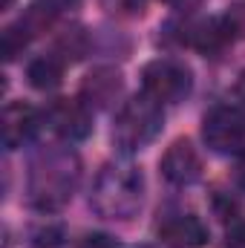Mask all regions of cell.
<instances>
[{
	"mask_svg": "<svg viewBox=\"0 0 245 248\" xmlns=\"http://www.w3.org/2000/svg\"><path fill=\"white\" fill-rule=\"evenodd\" d=\"M237 95H240V104H243V110H245V75L240 78V84H237Z\"/></svg>",
	"mask_w": 245,
	"mask_h": 248,
	"instance_id": "603a6c76",
	"label": "cell"
},
{
	"mask_svg": "<svg viewBox=\"0 0 245 248\" xmlns=\"http://www.w3.org/2000/svg\"><path fill=\"white\" fill-rule=\"evenodd\" d=\"M225 246L228 248H245V219L234 222L225 234Z\"/></svg>",
	"mask_w": 245,
	"mask_h": 248,
	"instance_id": "d6986e66",
	"label": "cell"
},
{
	"mask_svg": "<svg viewBox=\"0 0 245 248\" xmlns=\"http://www.w3.org/2000/svg\"><path fill=\"white\" fill-rule=\"evenodd\" d=\"M124 90V78L116 66H95L92 72H87L84 84H81V98L90 110H107L119 101Z\"/></svg>",
	"mask_w": 245,
	"mask_h": 248,
	"instance_id": "ba28073f",
	"label": "cell"
},
{
	"mask_svg": "<svg viewBox=\"0 0 245 248\" xmlns=\"http://www.w3.org/2000/svg\"><path fill=\"white\" fill-rule=\"evenodd\" d=\"M87 46H90L87 32H84L81 26H69V29H63L61 35H58V52H55V55H61L63 61H66V58L81 61V58L87 55Z\"/></svg>",
	"mask_w": 245,
	"mask_h": 248,
	"instance_id": "5bb4252c",
	"label": "cell"
},
{
	"mask_svg": "<svg viewBox=\"0 0 245 248\" xmlns=\"http://www.w3.org/2000/svg\"><path fill=\"white\" fill-rule=\"evenodd\" d=\"M159 240L170 248H205L208 246V228L199 217L179 214V217H170L159 228Z\"/></svg>",
	"mask_w": 245,
	"mask_h": 248,
	"instance_id": "30bf717a",
	"label": "cell"
},
{
	"mask_svg": "<svg viewBox=\"0 0 245 248\" xmlns=\"http://www.w3.org/2000/svg\"><path fill=\"white\" fill-rule=\"evenodd\" d=\"M144 202V176L136 165L127 162H113L104 165L98 173L90 205L98 217L107 219H133Z\"/></svg>",
	"mask_w": 245,
	"mask_h": 248,
	"instance_id": "7a4b0ae2",
	"label": "cell"
},
{
	"mask_svg": "<svg viewBox=\"0 0 245 248\" xmlns=\"http://www.w3.org/2000/svg\"><path fill=\"white\" fill-rule=\"evenodd\" d=\"M81 182V159L72 147H44L29 165V202L38 211H61Z\"/></svg>",
	"mask_w": 245,
	"mask_h": 248,
	"instance_id": "6da1fadb",
	"label": "cell"
},
{
	"mask_svg": "<svg viewBox=\"0 0 245 248\" xmlns=\"http://www.w3.org/2000/svg\"><path fill=\"white\" fill-rule=\"evenodd\" d=\"M202 139L214 153H240L245 147V116L231 104H216L202 119Z\"/></svg>",
	"mask_w": 245,
	"mask_h": 248,
	"instance_id": "5b68a950",
	"label": "cell"
},
{
	"mask_svg": "<svg viewBox=\"0 0 245 248\" xmlns=\"http://www.w3.org/2000/svg\"><path fill=\"white\" fill-rule=\"evenodd\" d=\"M182 41H187L190 46H196L199 52L211 55V52H219L225 46V41H231V38H228L222 20H202V23H196V26L187 29V35H184Z\"/></svg>",
	"mask_w": 245,
	"mask_h": 248,
	"instance_id": "7c38bea8",
	"label": "cell"
},
{
	"mask_svg": "<svg viewBox=\"0 0 245 248\" xmlns=\"http://www.w3.org/2000/svg\"><path fill=\"white\" fill-rule=\"evenodd\" d=\"M26 78H29V84L35 87V90H55L58 84L63 81V58L61 55H41V58H35V61L29 63V69H26Z\"/></svg>",
	"mask_w": 245,
	"mask_h": 248,
	"instance_id": "4fadbf2b",
	"label": "cell"
},
{
	"mask_svg": "<svg viewBox=\"0 0 245 248\" xmlns=\"http://www.w3.org/2000/svg\"><path fill=\"white\" fill-rule=\"evenodd\" d=\"M78 3H81V0H35V3L20 15V20H17L15 26L32 41V38L44 35L46 29H52L55 20L61 17L63 12H72Z\"/></svg>",
	"mask_w": 245,
	"mask_h": 248,
	"instance_id": "9c48e42d",
	"label": "cell"
},
{
	"mask_svg": "<svg viewBox=\"0 0 245 248\" xmlns=\"http://www.w3.org/2000/svg\"><path fill=\"white\" fill-rule=\"evenodd\" d=\"M32 246L35 248H58L61 246V228H58V225H44V228H38Z\"/></svg>",
	"mask_w": 245,
	"mask_h": 248,
	"instance_id": "e0dca14e",
	"label": "cell"
},
{
	"mask_svg": "<svg viewBox=\"0 0 245 248\" xmlns=\"http://www.w3.org/2000/svg\"><path fill=\"white\" fill-rule=\"evenodd\" d=\"M237 185L245 190V153L240 156V162H237Z\"/></svg>",
	"mask_w": 245,
	"mask_h": 248,
	"instance_id": "44dd1931",
	"label": "cell"
},
{
	"mask_svg": "<svg viewBox=\"0 0 245 248\" xmlns=\"http://www.w3.org/2000/svg\"><path fill=\"white\" fill-rule=\"evenodd\" d=\"M46 119L52 124V130L66 139V141H81L92 133V113L84 101H75V98H58L52 101Z\"/></svg>",
	"mask_w": 245,
	"mask_h": 248,
	"instance_id": "8992f818",
	"label": "cell"
},
{
	"mask_svg": "<svg viewBox=\"0 0 245 248\" xmlns=\"http://www.w3.org/2000/svg\"><path fill=\"white\" fill-rule=\"evenodd\" d=\"M159 168H162V176H165L170 185H179V187L193 185V182L202 176V159H199L196 147H193L187 139L173 141V144L165 150Z\"/></svg>",
	"mask_w": 245,
	"mask_h": 248,
	"instance_id": "52a82bcc",
	"label": "cell"
},
{
	"mask_svg": "<svg viewBox=\"0 0 245 248\" xmlns=\"http://www.w3.org/2000/svg\"><path fill=\"white\" fill-rule=\"evenodd\" d=\"M138 248H153V246H138Z\"/></svg>",
	"mask_w": 245,
	"mask_h": 248,
	"instance_id": "cb8c5ba5",
	"label": "cell"
},
{
	"mask_svg": "<svg viewBox=\"0 0 245 248\" xmlns=\"http://www.w3.org/2000/svg\"><path fill=\"white\" fill-rule=\"evenodd\" d=\"M101 6L110 15H138L144 9V0H101Z\"/></svg>",
	"mask_w": 245,
	"mask_h": 248,
	"instance_id": "ac0fdd59",
	"label": "cell"
},
{
	"mask_svg": "<svg viewBox=\"0 0 245 248\" xmlns=\"http://www.w3.org/2000/svg\"><path fill=\"white\" fill-rule=\"evenodd\" d=\"M38 124H41L38 122V113L29 104H23V101L6 104V110H3V144L9 150L23 147L38 133Z\"/></svg>",
	"mask_w": 245,
	"mask_h": 248,
	"instance_id": "8fae6325",
	"label": "cell"
},
{
	"mask_svg": "<svg viewBox=\"0 0 245 248\" xmlns=\"http://www.w3.org/2000/svg\"><path fill=\"white\" fill-rule=\"evenodd\" d=\"M29 44V38L17 29V26H9V29H3V38H0V49H3V58L6 61H15L20 52H23V46Z\"/></svg>",
	"mask_w": 245,
	"mask_h": 248,
	"instance_id": "9a60e30c",
	"label": "cell"
},
{
	"mask_svg": "<svg viewBox=\"0 0 245 248\" xmlns=\"http://www.w3.org/2000/svg\"><path fill=\"white\" fill-rule=\"evenodd\" d=\"M141 87H144V95H150L153 101L176 104L190 93L193 78H190V69L184 63L159 58V61H150L141 69Z\"/></svg>",
	"mask_w": 245,
	"mask_h": 248,
	"instance_id": "277c9868",
	"label": "cell"
},
{
	"mask_svg": "<svg viewBox=\"0 0 245 248\" xmlns=\"http://www.w3.org/2000/svg\"><path fill=\"white\" fill-rule=\"evenodd\" d=\"M162 122H165L162 104L141 93V95L124 101V107L119 110L116 124H113V141L124 153H136L159 136Z\"/></svg>",
	"mask_w": 245,
	"mask_h": 248,
	"instance_id": "3957f363",
	"label": "cell"
},
{
	"mask_svg": "<svg viewBox=\"0 0 245 248\" xmlns=\"http://www.w3.org/2000/svg\"><path fill=\"white\" fill-rule=\"evenodd\" d=\"M170 6H176V9H196L202 0H168Z\"/></svg>",
	"mask_w": 245,
	"mask_h": 248,
	"instance_id": "7402d4cb",
	"label": "cell"
},
{
	"mask_svg": "<svg viewBox=\"0 0 245 248\" xmlns=\"http://www.w3.org/2000/svg\"><path fill=\"white\" fill-rule=\"evenodd\" d=\"M84 248H113V243H110V237H98V234H92V237H87Z\"/></svg>",
	"mask_w": 245,
	"mask_h": 248,
	"instance_id": "ffe728a7",
	"label": "cell"
},
{
	"mask_svg": "<svg viewBox=\"0 0 245 248\" xmlns=\"http://www.w3.org/2000/svg\"><path fill=\"white\" fill-rule=\"evenodd\" d=\"M222 23H225V32H228V38L245 41V3H234V6L225 12Z\"/></svg>",
	"mask_w": 245,
	"mask_h": 248,
	"instance_id": "2e32d148",
	"label": "cell"
}]
</instances>
